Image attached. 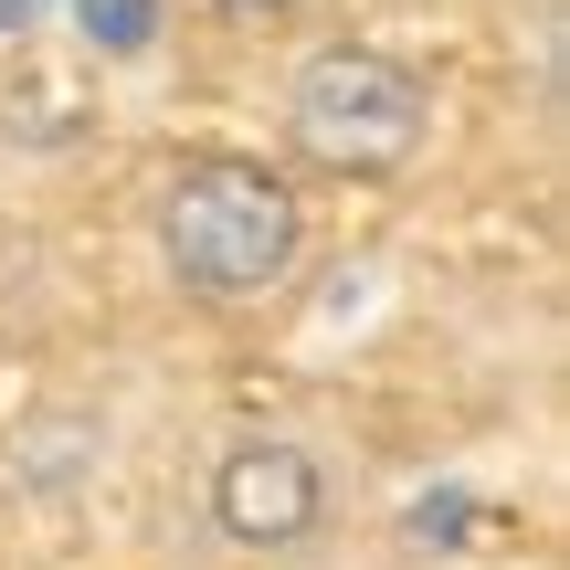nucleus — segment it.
<instances>
[{"label": "nucleus", "instance_id": "nucleus-4", "mask_svg": "<svg viewBox=\"0 0 570 570\" xmlns=\"http://www.w3.org/2000/svg\"><path fill=\"white\" fill-rule=\"evenodd\" d=\"M96 465H106V412H42V423L11 433V487H32V497L85 487Z\"/></svg>", "mask_w": 570, "mask_h": 570}, {"label": "nucleus", "instance_id": "nucleus-3", "mask_svg": "<svg viewBox=\"0 0 570 570\" xmlns=\"http://www.w3.org/2000/svg\"><path fill=\"white\" fill-rule=\"evenodd\" d=\"M202 508H212V539H223V550L296 560V550H317V529H327V465L296 433H233V444L212 454Z\"/></svg>", "mask_w": 570, "mask_h": 570}, {"label": "nucleus", "instance_id": "nucleus-5", "mask_svg": "<svg viewBox=\"0 0 570 570\" xmlns=\"http://www.w3.org/2000/svg\"><path fill=\"white\" fill-rule=\"evenodd\" d=\"M202 11H223V21H285L296 0H202Z\"/></svg>", "mask_w": 570, "mask_h": 570}, {"label": "nucleus", "instance_id": "nucleus-1", "mask_svg": "<svg viewBox=\"0 0 570 570\" xmlns=\"http://www.w3.org/2000/svg\"><path fill=\"white\" fill-rule=\"evenodd\" d=\"M148 244L190 306L233 317V306H265L306 265V190L265 148H190L148 190Z\"/></svg>", "mask_w": 570, "mask_h": 570}, {"label": "nucleus", "instance_id": "nucleus-2", "mask_svg": "<svg viewBox=\"0 0 570 570\" xmlns=\"http://www.w3.org/2000/svg\"><path fill=\"white\" fill-rule=\"evenodd\" d=\"M433 138V85L391 42H317L285 75V148L317 180H402Z\"/></svg>", "mask_w": 570, "mask_h": 570}]
</instances>
